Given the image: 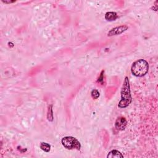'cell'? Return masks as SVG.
Returning a JSON list of instances; mask_svg holds the SVG:
<instances>
[{"instance_id": "obj_8", "label": "cell", "mask_w": 158, "mask_h": 158, "mask_svg": "<svg viewBox=\"0 0 158 158\" xmlns=\"http://www.w3.org/2000/svg\"><path fill=\"white\" fill-rule=\"evenodd\" d=\"M47 119L50 122H53L54 120L53 111V105L51 104L48 106V114H47Z\"/></svg>"}, {"instance_id": "obj_1", "label": "cell", "mask_w": 158, "mask_h": 158, "mask_svg": "<svg viewBox=\"0 0 158 158\" xmlns=\"http://www.w3.org/2000/svg\"><path fill=\"white\" fill-rule=\"evenodd\" d=\"M121 94V100L119 102L118 107L120 108H125L130 105L132 101L129 80L127 77H125L123 80Z\"/></svg>"}, {"instance_id": "obj_11", "label": "cell", "mask_w": 158, "mask_h": 158, "mask_svg": "<svg viewBox=\"0 0 158 158\" xmlns=\"http://www.w3.org/2000/svg\"><path fill=\"white\" fill-rule=\"evenodd\" d=\"M104 71L102 70L101 72L100 75L99 76V77H98V79L97 82L100 83L101 84H103V82H104Z\"/></svg>"}, {"instance_id": "obj_5", "label": "cell", "mask_w": 158, "mask_h": 158, "mask_svg": "<svg viewBox=\"0 0 158 158\" xmlns=\"http://www.w3.org/2000/svg\"><path fill=\"white\" fill-rule=\"evenodd\" d=\"M127 125V121L126 119L123 117H119L115 122V127L118 130H125Z\"/></svg>"}, {"instance_id": "obj_3", "label": "cell", "mask_w": 158, "mask_h": 158, "mask_svg": "<svg viewBox=\"0 0 158 158\" xmlns=\"http://www.w3.org/2000/svg\"><path fill=\"white\" fill-rule=\"evenodd\" d=\"M63 146L67 149H77L80 150L81 148V144L79 141L74 136H65L61 140Z\"/></svg>"}, {"instance_id": "obj_2", "label": "cell", "mask_w": 158, "mask_h": 158, "mask_svg": "<svg viewBox=\"0 0 158 158\" xmlns=\"http://www.w3.org/2000/svg\"><path fill=\"white\" fill-rule=\"evenodd\" d=\"M149 70L148 62L143 59H140L133 63L131 67L132 74L141 77L146 75Z\"/></svg>"}, {"instance_id": "obj_7", "label": "cell", "mask_w": 158, "mask_h": 158, "mask_svg": "<svg viewBox=\"0 0 158 158\" xmlns=\"http://www.w3.org/2000/svg\"><path fill=\"white\" fill-rule=\"evenodd\" d=\"M108 158H123V156L122 155V153L116 149H114V150L111 151L107 156Z\"/></svg>"}, {"instance_id": "obj_10", "label": "cell", "mask_w": 158, "mask_h": 158, "mask_svg": "<svg viewBox=\"0 0 158 158\" xmlns=\"http://www.w3.org/2000/svg\"><path fill=\"white\" fill-rule=\"evenodd\" d=\"M91 95H92V97L93 98L94 100H96V99H98V98L100 97V93L99 92H98V90L94 89L92 91Z\"/></svg>"}, {"instance_id": "obj_12", "label": "cell", "mask_w": 158, "mask_h": 158, "mask_svg": "<svg viewBox=\"0 0 158 158\" xmlns=\"http://www.w3.org/2000/svg\"><path fill=\"white\" fill-rule=\"evenodd\" d=\"M2 1L5 3L6 4H10V3H13L14 2H16V1H4V0H2Z\"/></svg>"}, {"instance_id": "obj_9", "label": "cell", "mask_w": 158, "mask_h": 158, "mask_svg": "<svg viewBox=\"0 0 158 158\" xmlns=\"http://www.w3.org/2000/svg\"><path fill=\"white\" fill-rule=\"evenodd\" d=\"M40 148L45 152H50L51 150V145L45 142H41L40 143Z\"/></svg>"}, {"instance_id": "obj_6", "label": "cell", "mask_w": 158, "mask_h": 158, "mask_svg": "<svg viewBox=\"0 0 158 158\" xmlns=\"http://www.w3.org/2000/svg\"><path fill=\"white\" fill-rule=\"evenodd\" d=\"M118 18V15L116 12H108L105 14V19L108 21H114Z\"/></svg>"}, {"instance_id": "obj_4", "label": "cell", "mask_w": 158, "mask_h": 158, "mask_svg": "<svg viewBox=\"0 0 158 158\" xmlns=\"http://www.w3.org/2000/svg\"><path fill=\"white\" fill-rule=\"evenodd\" d=\"M128 29H129V27L125 25H120V26L116 27L110 30L109 32L108 33V36L112 37L114 35H121L122 33L127 31Z\"/></svg>"}]
</instances>
